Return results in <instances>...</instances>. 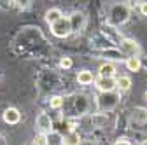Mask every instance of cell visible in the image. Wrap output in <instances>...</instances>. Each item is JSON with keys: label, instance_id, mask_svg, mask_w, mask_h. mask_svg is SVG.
<instances>
[{"label": "cell", "instance_id": "1", "mask_svg": "<svg viewBox=\"0 0 147 145\" xmlns=\"http://www.w3.org/2000/svg\"><path fill=\"white\" fill-rule=\"evenodd\" d=\"M51 33L58 39H65L72 33V26H70V19L68 17H60L54 23H51Z\"/></svg>", "mask_w": 147, "mask_h": 145}, {"label": "cell", "instance_id": "2", "mask_svg": "<svg viewBox=\"0 0 147 145\" xmlns=\"http://www.w3.org/2000/svg\"><path fill=\"white\" fill-rule=\"evenodd\" d=\"M117 105V96L112 91H103L102 96H98V107L102 110H110Z\"/></svg>", "mask_w": 147, "mask_h": 145}, {"label": "cell", "instance_id": "3", "mask_svg": "<svg viewBox=\"0 0 147 145\" xmlns=\"http://www.w3.org/2000/svg\"><path fill=\"white\" fill-rule=\"evenodd\" d=\"M119 49H121V52L126 54V56H133V54H138V52H140L138 44H137L135 40H131V39H121Z\"/></svg>", "mask_w": 147, "mask_h": 145}, {"label": "cell", "instance_id": "4", "mask_svg": "<svg viewBox=\"0 0 147 145\" xmlns=\"http://www.w3.org/2000/svg\"><path fill=\"white\" fill-rule=\"evenodd\" d=\"M95 84H96V87L100 89V91L103 93V91H114L116 89V79L114 77H98L96 81H95Z\"/></svg>", "mask_w": 147, "mask_h": 145}, {"label": "cell", "instance_id": "5", "mask_svg": "<svg viewBox=\"0 0 147 145\" xmlns=\"http://www.w3.org/2000/svg\"><path fill=\"white\" fill-rule=\"evenodd\" d=\"M35 124H37V128H39L40 133H49L53 130V121H51V117L47 114H39Z\"/></svg>", "mask_w": 147, "mask_h": 145}, {"label": "cell", "instance_id": "6", "mask_svg": "<svg viewBox=\"0 0 147 145\" xmlns=\"http://www.w3.org/2000/svg\"><path fill=\"white\" fill-rule=\"evenodd\" d=\"M110 16H112L114 23H124L128 19V9L124 5H114L110 11Z\"/></svg>", "mask_w": 147, "mask_h": 145}, {"label": "cell", "instance_id": "7", "mask_svg": "<svg viewBox=\"0 0 147 145\" xmlns=\"http://www.w3.org/2000/svg\"><path fill=\"white\" fill-rule=\"evenodd\" d=\"M70 26H72V32H81L84 28V23H86V17L82 12H74L70 17Z\"/></svg>", "mask_w": 147, "mask_h": 145}, {"label": "cell", "instance_id": "8", "mask_svg": "<svg viewBox=\"0 0 147 145\" xmlns=\"http://www.w3.org/2000/svg\"><path fill=\"white\" fill-rule=\"evenodd\" d=\"M2 117H4V121H5L7 124H18V122L21 121V114H20V110H18V108H14V107L5 108Z\"/></svg>", "mask_w": 147, "mask_h": 145}, {"label": "cell", "instance_id": "9", "mask_svg": "<svg viewBox=\"0 0 147 145\" xmlns=\"http://www.w3.org/2000/svg\"><path fill=\"white\" fill-rule=\"evenodd\" d=\"M140 66H142V63H140L138 54H133V56H128L126 58V68L130 70V72H138Z\"/></svg>", "mask_w": 147, "mask_h": 145}, {"label": "cell", "instance_id": "10", "mask_svg": "<svg viewBox=\"0 0 147 145\" xmlns=\"http://www.w3.org/2000/svg\"><path fill=\"white\" fill-rule=\"evenodd\" d=\"M77 81H79V84H82V86L93 84V81H95L93 72H89V70H82V72H79V74H77Z\"/></svg>", "mask_w": 147, "mask_h": 145}, {"label": "cell", "instance_id": "11", "mask_svg": "<svg viewBox=\"0 0 147 145\" xmlns=\"http://www.w3.org/2000/svg\"><path fill=\"white\" fill-rule=\"evenodd\" d=\"M133 121L138 122V124H145L147 122V108L137 107L135 110H133Z\"/></svg>", "mask_w": 147, "mask_h": 145}, {"label": "cell", "instance_id": "12", "mask_svg": "<svg viewBox=\"0 0 147 145\" xmlns=\"http://www.w3.org/2000/svg\"><path fill=\"white\" fill-rule=\"evenodd\" d=\"M98 74L102 77H114L116 75V66H114V63H103L100 66V70H98Z\"/></svg>", "mask_w": 147, "mask_h": 145}, {"label": "cell", "instance_id": "13", "mask_svg": "<svg viewBox=\"0 0 147 145\" xmlns=\"http://www.w3.org/2000/svg\"><path fill=\"white\" fill-rule=\"evenodd\" d=\"M130 86H131V79L126 77V75H123L116 81V87H119V91H128Z\"/></svg>", "mask_w": 147, "mask_h": 145}, {"label": "cell", "instance_id": "14", "mask_svg": "<svg viewBox=\"0 0 147 145\" xmlns=\"http://www.w3.org/2000/svg\"><path fill=\"white\" fill-rule=\"evenodd\" d=\"M63 14H61V11L60 9H49L47 12H46V21L51 25V23H54L56 19H60Z\"/></svg>", "mask_w": 147, "mask_h": 145}, {"label": "cell", "instance_id": "15", "mask_svg": "<svg viewBox=\"0 0 147 145\" xmlns=\"http://www.w3.org/2000/svg\"><path fill=\"white\" fill-rule=\"evenodd\" d=\"M47 135V143H63V136L60 135V133H54L53 130L49 131V133H46Z\"/></svg>", "mask_w": 147, "mask_h": 145}, {"label": "cell", "instance_id": "16", "mask_svg": "<svg viewBox=\"0 0 147 145\" xmlns=\"http://www.w3.org/2000/svg\"><path fill=\"white\" fill-rule=\"evenodd\" d=\"M91 121H93V126H96V128H102V126L107 122V115L105 114H96L91 117Z\"/></svg>", "mask_w": 147, "mask_h": 145}, {"label": "cell", "instance_id": "17", "mask_svg": "<svg viewBox=\"0 0 147 145\" xmlns=\"http://www.w3.org/2000/svg\"><path fill=\"white\" fill-rule=\"evenodd\" d=\"M79 142H81V136H79L76 131H74V130L63 138V143H79Z\"/></svg>", "mask_w": 147, "mask_h": 145}, {"label": "cell", "instance_id": "18", "mask_svg": "<svg viewBox=\"0 0 147 145\" xmlns=\"http://www.w3.org/2000/svg\"><path fill=\"white\" fill-rule=\"evenodd\" d=\"M49 105H51L53 108H60V107L63 105V98H61V96H53L51 101H49Z\"/></svg>", "mask_w": 147, "mask_h": 145}, {"label": "cell", "instance_id": "19", "mask_svg": "<svg viewBox=\"0 0 147 145\" xmlns=\"http://www.w3.org/2000/svg\"><path fill=\"white\" fill-rule=\"evenodd\" d=\"M33 143H37V145H46V143H47V135H46V133L37 135L35 140H33Z\"/></svg>", "mask_w": 147, "mask_h": 145}, {"label": "cell", "instance_id": "20", "mask_svg": "<svg viewBox=\"0 0 147 145\" xmlns=\"http://www.w3.org/2000/svg\"><path fill=\"white\" fill-rule=\"evenodd\" d=\"M12 2L16 4V7H20V9H28L30 4H32V0H12Z\"/></svg>", "mask_w": 147, "mask_h": 145}, {"label": "cell", "instance_id": "21", "mask_svg": "<svg viewBox=\"0 0 147 145\" xmlns=\"http://www.w3.org/2000/svg\"><path fill=\"white\" fill-rule=\"evenodd\" d=\"M60 66L61 68H70L72 66V60L70 58H61L60 60Z\"/></svg>", "mask_w": 147, "mask_h": 145}, {"label": "cell", "instance_id": "22", "mask_svg": "<svg viewBox=\"0 0 147 145\" xmlns=\"http://www.w3.org/2000/svg\"><path fill=\"white\" fill-rule=\"evenodd\" d=\"M140 12L144 16H147V2H140Z\"/></svg>", "mask_w": 147, "mask_h": 145}, {"label": "cell", "instance_id": "23", "mask_svg": "<svg viewBox=\"0 0 147 145\" xmlns=\"http://www.w3.org/2000/svg\"><path fill=\"white\" fill-rule=\"evenodd\" d=\"M130 7H135V5H140V0H128Z\"/></svg>", "mask_w": 147, "mask_h": 145}, {"label": "cell", "instance_id": "24", "mask_svg": "<svg viewBox=\"0 0 147 145\" xmlns=\"http://www.w3.org/2000/svg\"><path fill=\"white\" fill-rule=\"evenodd\" d=\"M116 143H130V140H128L126 136H123V138H117V140H116Z\"/></svg>", "mask_w": 147, "mask_h": 145}, {"label": "cell", "instance_id": "25", "mask_svg": "<svg viewBox=\"0 0 147 145\" xmlns=\"http://www.w3.org/2000/svg\"><path fill=\"white\" fill-rule=\"evenodd\" d=\"M145 98H147V91H145Z\"/></svg>", "mask_w": 147, "mask_h": 145}]
</instances>
